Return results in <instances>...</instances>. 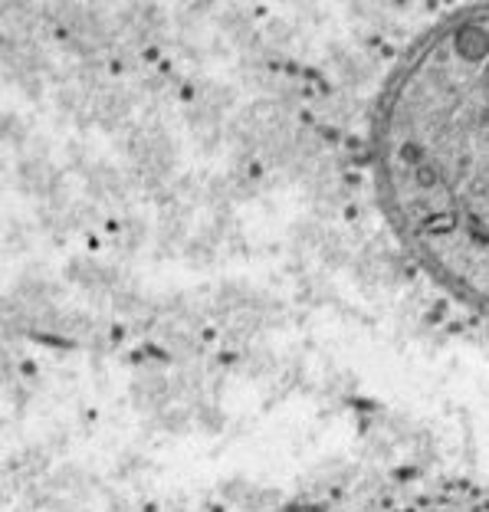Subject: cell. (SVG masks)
I'll return each instance as SVG.
<instances>
[{"label":"cell","mask_w":489,"mask_h":512,"mask_svg":"<svg viewBox=\"0 0 489 512\" xmlns=\"http://www.w3.org/2000/svg\"><path fill=\"white\" fill-rule=\"evenodd\" d=\"M388 158L424 253L489 302V14L437 37L407 73Z\"/></svg>","instance_id":"cell-1"}]
</instances>
